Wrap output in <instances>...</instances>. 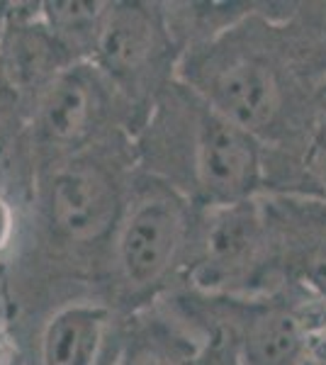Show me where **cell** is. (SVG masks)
I'll return each mask as SVG.
<instances>
[{
  "label": "cell",
  "instance_id": "obj_1",
  "mask_svg": "<svg viewBox=\"0 0 326 365\" xmlns=\"http://www.w3.org/2000/svg\"><path fill=\"white\" fill-rule=\"evenodd\" d=\"M292 5V3H290ZM285 10L258 3L222 32L183 51L178 81L260 141L287 154L314 113L324 83L312 78L287 29Z\"/></svg>",
  "mask_w": 326,
  "mask_h": 365
},
{
  "label": "cell",
  "instance_id": "obj_2",
  "mask_svg": "<svg viewBox=\"0 0 326 365\" xmlns=\"http://www.w3.org/2000/svg\"><path fill=\"white\" fill-rule=\"evenodd\" d=\"M134 141L98 146L37 168L22 253L44 258V270L86 282L103 302L110 249L134 178ZM20 253V256H22Z\"/></svg>",
  "mask_w": 326,
  "mask_h": 365
},
{
  "label": "cell",
  "instance_id": "obj_3",
  "mask_svg": "<svg viewBox=\"0 0 326 365\" xmlns=\"http://www.w3.org/2000/svg\"><path fill=\"white\" fill-rule=\"evenodd\" d=\"M134 163L198 210L227 207L265 192L260 141L178 78L153 100L136 129Z\"/></svg>",
  "mask_w": 326,
  "mask_h": 365
},
{
  "label": "cell",
  "instance_id": "obj_4",
  "mask_svg": "<svg viewBox=\"0 0 326 365\" xmlns=\"http://www.w3.org/2000/svg\"><path fill=\"white\" fill-rule=\"evenodd\" d=\"M200 210L165 182L134 170L112 239L103 302L120 317L161 304L180 290Z\"/></svg>",
  "mask_w": 326,
  "mask_h": 365
},
{
  "label": "cell",
  "instance_id": "obj_5",
  "mask_svg": "<svg viewBox=\"0 0 326 365\" xmlns=\"http://www.w3.org/2000/svg\"><path fill=\"white\" fill-rule=\"evenodd\" d=\"M139 115L91 61L73 63L37 98L27 117L34 168L134 141Z\"/></svg>",
  "mask_w": 326,
  "mask_h": 365
},
{
  "label": "cell",
  "instance_id": "obj_6",
  "mask_svg": "<svg viewBox=\"0 0 326 365\" xmlns=\"http://www.w3.org/2000/svg\"><path fill=\"white\" fill-rule=\"evenodd\" d=\"M285 285L260 200L200 210L180 290L212 297L265 295Z\"/></svg>",
  "mask_w": 326,
  "mask_h": 365
},
{
  "label": "cell",
  "instance_id": "obj_7",
  "mask_svg": "<svg viewBox=\"0 0 326 365\" xmlns=\"http://www.w3.org/2000/svg\"><path fill=\"white\" fill-rule=\"evenodd\" d=\"M183 46L163 3L108 0L91 63L144 122L153 100L178 78Z\"/></svg>",
  "mask_w": 326,
  "mask_h": 365
},
{
  "label": "cell",
  "instance_id": "obj_8",
  "mask_svg": "<svg viewBox=\"0 0 326 365\" xmlns=\"http://www.w3.org/2000/svg\"><path fill=\"white\" fill-rule=\"evenodd\" d=\"M282 280L326 302V200L297 192L258 195Z\"/></svg>",
  "mask_w": 326,
  "mask_h": 365
},
{
  "label": "cell",
  "instance_id": "obj_9",
  "mask_svg": "<svg viewBox=\"0 0 326 365\" xmlns=\"http://www.w3.org/2000/svg\"><path fill=\"white\" fill-rule=\"evenodd\" d=\"M73 58L66 54L39 15V3H13V17L0 49V103L29 117L37 98Z\"/></svg>",
  "mask_w": 326,
  "mask_h": 365
},
{
  "label": "cell",
  "instance_id": "obj_10",
  "mask_svg": "<svg viewBox=\"0 0 326 365\" xmlns=\"http://www.w3.org/2000/svg\"><path fill=\"white\" fill-rule=\"evenodd\" d=\"M205 339L165 304L120 317L103 365H198Z\"/></svg>",
  "mask_w": 326,
  "mask_h": 365
},
{
  "label": "cell",
  "instance_id": "obj_11",
  "mask_svg": "<svg viewBox=\"0 0 326 365\" xmlns=\"http://www.w3.org/2000/svg\"><path fill=\"white\" fill-rule=\"evenodd\" d=\"M117 314L100 299H71L39 324L37 365H103Z\"/></svg>",
  "mask_w": 326,
  "mask_h": 365
},
{
  "label": "cell",
  "instance_id": "obj_12",
  "mask_svg": "<svg viewBox=\"0 0 326 365\" xmlns=\"http://www.w3.org/2000/svg\"><path fill=\"white\" fill-rule=\"evenodd\" d=\"M265 192H297L326 200V83L297 144L280 156H265Z\"/></svg>",
  "mask_w": 326,
  "mask_h": 365
},
{
  "label": "cell",
  "instance_id": "obj_13",
  "mask_svg": "<svg viewBox=\"0 0 326 365\" xmlns=\"http://www.w3.org/2000/svg\"><path fill=\"white\" fill-rule=\"evenodd\" d=\"M108 0H46L39 3V15L56 42L66 49L73 63L91 61Z\"/></svg>",
  "mask_w": 326,
  "mask_h": 365
},
{
  "label": "cell",
  "instance_id": "obj_14",
  "mask_svg": "<svg viewBox=\"0 0 326 365\" xmlns=\"http://www.w3.org/2000/svg\"><path fill=\"white\" fill-rule=\"evenodd\" d=\"M287 29L305 68L326 83V3H292Z\"/></svg>",
  "mask_w": 326,
  "mask_h": 365
},
{
  "label": "cell",
  "instance_id": "obj_15",
  "mask_svg": "<svg viewBox=\"0 0 326 365\" xmlns=\"http://www.w3.org/2000/svg\"><path fill=\"white\" fill-rule=\"evenodd\" d=\"M29 195L0 187V266L17 261L27 239Z\"/></svg>",
  "mask_w": 326,
  "mask_h": 365
},
{
  "label": "cell",
  "instance_id": "obj_16",
  "mask_svg": "<svg viewBox=\"0 0 326 365\" xmlns=\"http://www.w3.org/2000/svg\"><path fill=\"white\" fill-rule=\"evenodd\" d=\"M205 339L198 365H241L234 349L217 334H200Z\"/></svg>",
  "mask_w": 326,
  "mask_h": 365
},
{
  "label": "cell",
  "instance_id": "obj_17",
  "mask_svg": "<svg viewBox=\"0 0 326 365\" xmlns=\"http://www.w3.org/2000/svg\"><path fill=\"white\" fill-rule=\"evenodd\" d=\"M0 365H25L22 341L15 331V324L0 319Z\"/></svg>",
  "mask_w": 326,
  "mask_h": 365
},
{
  "label": "cell",
  "instance_id": "obj_18",
  "mask_svg": "<svg viewBox=\"0 0 326 365\" xmlns=\"http://www.w3.org/2000/svg\"><path fill=\"white\" fill-rule=\"evenodd\" d=\"M285 365H326V339L314 341L312 346H307L305 351L297 353Z\"/></svg>",
  "mask_w": 326,
  "mask_h": 365
},
{
  "label": "cell",
  "instance_id": "obj_19",
  "mask_svg": "<svg viewBox=\"0 0 326 365\" xmlns=\"http://www.w3.org/2000/svg\"><path fill=\"white\" fill-rule=\"evenodd\" d=\"M10 17H13V3H3V0H0V49H3L5 34H8Z\"/></svg>",
  "mask_w": 326,
  "mask_h": 365
},
{
  "label": "cell",
  "instance_id": "obj_20",
  "mask_svg": "<svg viewBox=\"0 0 326 365\" xmlns=\"http://www.w3.org/2000/svg\"><path fill=\"white\" fill-rule=\"evenodd\" d=\"M3 117H20V115H15V113H3V110H0V122H3ZM22 120H25V117H22ZM27 122V120H25Z\"/></svg>",
  "mask_w": 326,
  "mask_h": 365
}]
</instances>
